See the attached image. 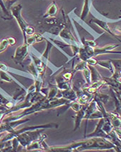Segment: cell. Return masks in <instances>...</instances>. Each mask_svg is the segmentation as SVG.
Wrapping results in <instances>:
<instances>
[{
  "label": "cell",
  "instance_id": "obj_1",
  "mask_svg": "<svg viewBox=\"0 0 121 152\" xmlns=\"http://www.w3.org/2000/svg\"><path fill=\"white\" fill-rule=\"evenodd\" d=\"M71 148L74 151H82L85 150H108L114 149L117 151L115 144L108 139L103 137L85 138L80 141H73L70 144Z\"/></svg>",
  "mask_w": 121,
  "mask_h": 152
},
{
  "label": "cell",
  "instance_id": "obj_2",
  "mask_svg": "<svg viewBox=\"0 0 121 152\" xmlns=\"http://www.w3.org/2000/svg\"><path fill=\"white\" fill-rule=\"evenodd\" d=\"M44 130V129H39L33 131H28V132L19 134L16 137L18 139L20 146H22L26 150L27 146L28 145L31 144L33 141L40 138V136L43 134Z\"/></svg>",
  "mask_w": 121,
  "mask_h": 152
},
{
  "label": "cell",
  "instance_id": "obj_3",
  "mask_svg": "<svg viewBox=\"0 0 121 152\" xmlns=\"http://www.w3.org/2000/svg\"><path fill=\"white\" fill-rule=\"evenodd\" d=\"M22 9V4H17L13 5V6L10 8V12H11L12 17L17 20V23H18V25L19 26V28H20L21 31H22L23 37H24V43H26L27 38V37L26 36L25 30H26V28L27 27L28 24L22 17V14H21Z\"/></svg>",
  "mask_w": 121,
  "mask_h": 152
},
{
  "label": "cell",
  "instance_id": "obj_4",
  "mask_svg": "<svg viewBox=\"0 0 121 152\" xmlns=\"http://www.w3.org/2000/svg\"><path fill=\"white\" fill-rule=\"evenodd\" d=\"M29 47L27 43H23L15 49V54L12 56V59L17 64L23 66V61L29 55Z\"/></svg>",
  "mask_w": 121,
  "mask_h": 152
},
{
  "label": "cell",
  "instance_id": "obj_5",
  "mask_svg": "<svg viewBox=\"0 0 121 152\" xmlns=\"http://www.w3.org/2000/svg\"><path fill=\"white\" fill-rule=\"evenodd\" d=\"M119 46H120L119 44H111V45H106L103 47H95L94 48V57L96 56L106 54H121V52H113V50L116 49Z\"/></svg>",
  "mask_w": 121,
  "mask_h": 152
},
{
  "label": "cell",
  "instance_id": "obj_6",
  "mask_svg": "<svg viewBox=\"0 0 121 152\" xmlns=\"http://www.w3.org/2000/svg\"><path fill=\"white\" fill-rule=\"evenodd\" d=\"M105 124V119L104 117L101 118L99 119L98 123L95 127V129L90 133L88 135L85 136V138H90V137H103L108 139L109 135L103 130V125Z\"/></svg>",
  "mask_w": 121,
  "mask_h": 152
},
{
  "label": "cell",
  "instance_id": "obj_7",
  "mask_svg": "<svg viewBox=\"0 0 121 152\" xmlns=\"http://www.w3.org/2000/svg\"><path fill=\"white\" fill-rule=\"evenodd\" d=\"M47 138V135L45 134H42L40 138L33 141L30 145L27 146L25 151H44L42 142Z\"/></svg>",
  "mask_w": 121,
  "mask_h": 152
},
{
  "label": "cell",
  "instance_id": "obj_8",
  "mask_svg": "<svg viewBox=\"0 0 121 152\" xmlns=\"http://www.w3.org/2000/svg\"><path fill=\"white\" fill-rule=\"evenodd\" d=\"M30 56H31V59L33 61V62L35 63V66H36L37 70H38L39 74H40V77H43L44 74H45L46 69L47 67V64L42 60L41 58H39L38 56H37L35 54H33L32 52H31L30 54Z\"/></svg>",
  "mask_w": 121,
  "mask_h": 152
},
{
  "label": "cell",
  "instance_id": "obj_9",
  "mask_svg": "<svg viewBox=\"0 0 121 152\" xmlns=\"http://www.w3.org/2000/svg\"><path fill=\"white\" fill-rule=\"evenodd\" d=\"M106 85V82H105L104 79H102V80H100L98 82H93L91 84L88 86H85L83 88V90L84 91H86L90 94H95L96 93H97L99 91V90L100 88H102L103 86Z\"/></svg>",
  "mask_w": 121,
  "mask_h": 152
},
{
  "label": "cell",
  "instance_id": "obj_10",
  "mask_svg": "<svg viewBox=\"0 0 121 152\" xmlns=\"http://www.w3.org/2000/svg\"><path fill=\"white\" fill-rule=\"evenodd\" d=\"M90 102H89V103H90ZM88 104L82 106V108H81L80 110L79 111H77V114H76V115L75 116L74 132L77 131L78 129H80V127L82 121H83V120H84V118L85 116V111H86V108H87V107H88Z\"/></svg>",
  "mask_w": 121,
  "mask_h": 152
},
{
  "label": "cell",
  "instance_id": "obj_11",
  "mask_svg": "<svg viewBox=\"0 0 121 152\" xmlns=\"http://www.w3.org/2000/svg\"><path fill=\"white\" fill-rule=\"evenodd\" d=\"M90 23H94V24H97V26H100V28H102L103 29H104L105 31H106V32H108L109 34L111 35V36H113L114 38H115L116 39L118 40V41L120 42L121 43V39H119L118 37H117V36L116 34H115V33H113V31L110 30V28L109 27V26H108V24L106 22H105V21H103V20H100V19H98L97 18H94L90 20Z\"/></svg>",
  "mask_w": 121,
  "mask_h": 152
},
{
  "label": "cell",
  "instance_id": "obj_12",
  "mask_svg": "<svg viewBox=\"0 0 121 152\" xmlns=\"http://www.w3.org/2000/svg\"><path fill=\"white\" fill-rule=\"evenodd\" d=\"M58 98H60V97H63V98L66 99L71 101H76L77 99V94L76 91L72 89V87L70 88V89L67 90H64V91H59V93L57 96Z\"/></svg>",
  "mask_w": 121,
  "mask_h": 152
},
{
  "label": "cell",
  "instance_id": "obj_13",
  "mask_svg": "<svg viewBox=\"0 0 121 152\" xmlns=\"http://www.w3.org/2000/svg\"><path fill=\"white\" fill-rule=\"evenodd\" d=\"M108 118L114 129L121 127V116L118 113L115 111L108 112Z\"/></svg>",
  "mask_w": 121,
  "mask_h": 152
},
{
  "label": "cell",
  "instance_id": "obj_14",
  "mask_svg": "<svg viewBox=\"0 0 121 152\" xmlns=\"http://www.w3.org/2000/svg\"><path fill=\"white\" fill-rule=\"evenodd\" d=\"M43 41H45V37L42 34L35 32L34 34L29 36L27 38L26 43L29 46H32L34 44L39 43V42H42Z\"/></svg>",
  "mask_w": 121,
  "mask_h": 152
},
{
  "label": "cell",
  "instance_id": "obj_15",
  "mask_svg": "<svg viewBox=\"0 0 121 152\" xmlns=\"http://www.w3.org/2000/svg\"><path fill=\"white\" fill-rule=\"evenodd\" d=\"M0 70L4 71V72H7L9 74H17V75L22 76L24 77H28L26 74H29L30 73H26V72H22V71H18L16 70L13 68H10V66H8L7 65H6L5 64L0 62Z\"/></svg>",
  "mask_w": 121,
  "mask_h": 152
},
{
  "label": "cell",
  "instance_id": "obj_16",
  "mask_svg": "<svg viewBox=\"0 0 121 152\" xmlns=\"http://www.w3.org/2000/svg\"><path fill=\"white\" fill-rule=\"evenodd\" d=\"M59 11V9L58 7V5L56 4L55 1H52L49 6L48 7L47 9V11H46L45 14L42 16V18H47V17H55V15L58 14Z\"/></svg>",
  "mask_w": 121,
  "mask_h": 152
},
{
  "label": "cell",
  "instance_id": "obj_17",
  "mask_svg": "<svg viewBox=\"0 0 121 152\" xmlns=\"http://www.w3.org/2000/svg\"><path fill=\"white\" fill-rule=\"evenodd\" d=\"M108 135H109L108 139L110 141H111V142H113V144H115V146L117 148V151H121V139L117 136V134L115 132V131L114 130V129Z\"/></svg>",
  "mask_w": 121,
  "mask_h": 152
},
{
  "label": "cell",
  "instance_id": "obj_18",
  "mask_svg": "<svg viewBox=\"0 0 121 152\" xmlns=\"http://www.w3.org/2000/svg\"><path fill=\"white\" fill-rule=\"evenodd\" d=\"M45 41L47 42V47H46V49H45V50H44V52H43V54L41 55L40 58L47 64H48L47 62L49 61V52H50L53 46H54V44H53L51 41L47 40L46 38H45Z\"/></svg>",
  "mask_w": 121,
  "mask_h": 152
},
{
  "label": "cell",
  "instance_id": "obj_19",
  "mask_svg": "<svg viewBox=\"0 0 121 152\" xmlns=\"http://www.w3.org/2000/svg\"><path fill=\"white\" fill-rule=\"evenodd\" d=\"M94 95L90 94L86 91H84L83 94L82 95H80L78 98L77 99V102L78 103H80L82 106L83 105H85V104H88L89 102H91V100L93 99Z\"/></svg>",
  "mask_w": 121,
  "mask_h": 152
},
{
  "label": "cell",
  "instance_id": "obj_20",
  "mask_svg": "<svg viewBox=\"0 0 121 152\" xmlns=\"http://www.w3.org/2000/svg\"><path fill=\"white\" fill-rule=\"evenodd\" d=\"M48 39H49L50 40L54 45H56V47H58L60 50L63 51V52L65 54V50H64L65 48H66V47H70L71 45H72V44L68 43V42L64 41V40L63 41H59V40L55 39L52 38L50 37H48Z\"/></svg>",
  "mask_w": 121,
  "mask_h": 152
},
{
  "label": "cell",
  "instance_id": "obj_21",
  "mask_svg": "<svg viewBox=\"0 0 121 152\" xmlns=\"http://www.w3.org/2000/svg\"><path fill=\"white\" fill-rule=\"evenodd\" d=\"M100 66H102L103 68H106L113 74L115 72V69L114 65L112 63L111 60H104V61H97V64Z\"/></svg>",
  "mask_w": 121,
  "mask_h": 152
},
{
  "label": "cell",
  "instance_id": "obj_22",
  "mask_svg": "<svg viewBox=\"0 0 121 152\" xmlns=\"http://www.w3.org/2000/svg\"><path fill=\"white\" fill-rule=\"evenodd\" d=\"M27 70H28V72L30 74V75L33 77L34 80L39 79L40 77H40V74H39L38 72V70H37V67L35 66V63L33 62V61H32L31 63L28 65ZM42 78H43V77H42Z\"/></svg>",
  "mask_w": 121,
  "mask_h": 152
},
{
  "label": "cell",
  "instance_id": "obj_23",
  "mask_svg": "<svg viewBox=\"0 0 121 152\" xmlns=\"http://www.w3.org/2000/svg\"><path fill=\"white\" fill-rule=\"evenodd\" d=\"M88 66L89 68H90V72H91L92 83L98 82L100 80H102L103 77L100 75V74L99 73L98 71L95 68V66H90V65H88Z\"/></svg>",
  "mask_w": 121,
  "mask_h": 152
},
{
  "label": "cell",
  "instance_id": "obj_24",
  "mask_svg": "<svg viewBox=\"0 0 121 152\" xmlns=\"http://www.w3.org/2000/svg\"><path fill=\"white\" fill-rule=\"evenodd\" d=\"M90 0H84V4H83V10H82V14L80 15V19L84 21L87 16L88 15L90 12Z\"/></svg>",
  "mask_w": 121,
  "mask_h": 152
},
{
  "label": "cell",
  "instance_id": "obj_25",
  "mask_svg": "<svg viewBox=\"0 0 121 152\" xmlns=\"http://www.w3.org/2000/svg\"><path fill=\"white\" fill-rule=\"evenodd\" d=\"M83 74V77H84V79L85 81V86H88L90 84H92V77H91V72H90V68H89L88 65L82 71Z\"/></svg>",
  "mask_w": 121,
  "mask_h": 152
},
{
  "label": "cell",
  "instance_id": "obj_26",
  "mask_svg": "<svg viewBox=\"0 0 121 152\" xmlns=\"http://www.w3.org/2000/svg\"><path fill=\"white\" fill-rule=\"evenodd\" d=\"M0 7H1L3 13H4V16H2V18L4 19L5 20H10V19H11L12 15H10V11L6 7V6H5L4 0H0Z\"/></svg>",
  "mask_w": 121,
  "mask_h": 152
},
{
  "label": "cell",
  "instance_id": "obj_27",
  "mask_svg": "<svg viewBox=\"0 0 121 152\" xmlns=\"http://www.w3.org/2000/svg\"><path fill=\"white\" fill-rule=\"evenodd\" d=\"M96 98H97L102 103L104 104H106L108 102V101L110 100V96H108V94H103V93H100V92H97L95 94H94Z\"/></svg>",
  "mask_w": 121,
  "mask_h": 152
},
{
  "label": "cell",
  "instance_id": "obj_28",
  "mask_svg": "<svg viewBox=\"0 0 121 152\" xmlns=\"http://www.w3.org/2000/svg\"><path fill=\"white\" fill-rule=\"evenodd\" d=\"M77 56H79L80 59L81 61H86L87 60H88L89 58H90V57H89L88 54H87L86 51H85L84 46H82V47H80V50H79V53H78Z\"/></svg>",
  "mask_w": 121,
  "mask_h": 152
},
{
  "label": "cell",
  "instance_id": "obj_29",
  "mask_svg": "<svg viewBox=\"0 0 121 152\" xmlns=\"http://www.w3.org/2000/svg\"><path fill=\"white\" fill-rule=\"evenodd\" d=\"M88 66V64H87L86 61H81L80 62H78L77 64L75 65L74 67H72L73 68V69L76 72H82L84 69Z\"/></svg>",
  "mask_w": 121,
  "mask_h": 152
},
{
  "label": "cell",
  "instance_id": "obj_30",
  "mask_svg": "<svg viewBox=\"0 0 121 152\" xmlns=\"http://www.w3.org/2000/svg\"><path fill=\"white\" fill-rule=\"evenodd\" d=\"M68 105L69 108H71V109L75 111L76 113L80 110L82 108V105L80 103H78L77 101H72V102H70V103L68 104Z\"/></svg>",
  "mask_w": 121,
  "mask_h": 152
},
{
  "label": "cell",
  "instance_id": "obj_31",
  "mask_svg": "<svg viewBox=\"0 0 121 152\" xmlns=\"http://www.w3.org/2000/svg\"><path fill=\"white\" fill-rule=\"evenodd\" d=\"M101 118H103V112L98 109L97 110L94 111L93 113L89 116L88 120L90 119H100Z\"/></svg>",
  "mask_w": 121,
  "mask_h": 152
},
{
  "label": "cell",
  "instance_id": "obj_32",
  "mask_svg": "<svg viewBox=\"0 0 121 152\" xmlns=\"http://www.w3.org/2000/svg\"><path fill=\"white\" fill-rule=\"evenodd\" d=\"M9 46H10V45H9L7 38H3L0 42V54L4 52L7 49Z\"/></svg>",
  "mask_w": 121,
  "mask_h": 152
},
{
  "label": "cell",
  "instance_id": "obj_33",
  "mask_svg": "<svg viewBox=\"0 0 121 152\" xmlns=\"http://www.w3.org/2000/svg\"><path fill=\"white\" fill-rule=\"evenodd\" d=\"M83 45L84 46L91 47L92 48H95V47H97V42H95V40H93V39L87 40V39H85V38H83Z\"/></svg>",
  "mask_w": 121,
  "mask_h": 152
},
{
  "label": "cell",
  "instance_id": "obj_34",
  "mask_svg": "<svg viewBox=\"0 0 121 152\" xmlns=\"http://www.w3.org/2000/svg\"><path fill=\"white\" fill-rule=\"evenodd\" d=\"M115 66V70L121 69V59H110Z\"/></svg>",
  "mask_w": 121,
  "mask_h": 152
},
{
  "label": "cell",
  "instance_id": "obj_35",
  "mask_svg": "<svg viewBox=\"0 0 121 152\" xmlns=\"http://www.w3.org/2000/svg\"><path fill=\"white\" fill-rule=\"evenodd\" d=\"M35 33V29L33 26L28 25L27 27L26 28L25 30V34L26 36H31V35L34 34Z\"/></svg>",
  "mask_w": 121,
  "mask_h": 152
},
{
  "label": "cell",
  "instance_id": "obj_36",
  "mask_svg": "<svg viewBox=\"0 0 121 152\" xmlns=\"http://www.w3.org/2000/svg\"><path fill=\"white\" fill-rule=\"evenodd\" d=\"M87 64L90 66H95L97 64V60L95 57H90L86 61Z\"/></svg>",
  "mask_w": 121,
  "mask_h": 152
},
{
  "label": "cell",
  "instance_id": "obj_37",
  "mask_svg": "<svg viewBox=\"0 0 121 152\" xmlns=\"http://www.w3.org/2000/svg\"><path fill=\"white\" fill-rule=\"evenodd\" d=\"M7 39L9 42V45L10 46H15L17 43V41H16V39L15 37H7Z\"/></svg>",
  "mask_w": 121,
  "mask_h": 152
},
{
  "label": "cell",
  "instance_id": "obj_38",
  "mask_svg": "<svg viewBox=\"0 0 121 152\" xmlns=\"http://www.w3.org/2000/svg\"><path fill=\"white\" fill-rule=\"evenodd\" d=\"M114 130L115 131V132H116L117 136H118L119 138L121 139V127H120V128H115L114 129Z\"/></svg>",
  "mask_w": 121,
  "mask_h": 152
},
{
  "label": "cell",
  "instance_id": "obj_39",
  "mask_svg": "<svg viewBox=\"0 0 121 152\" xmlns=\"http://www.w3.org/2000/svg\"><path fill=\"white\" fill-rule=\"evenodd\" d=\"M118 32H119V33H120V34H121V29H119V30H118Z\"/></svg>",
  "mask_w": 121,
  "mask_h": 152
}]
</instances>
